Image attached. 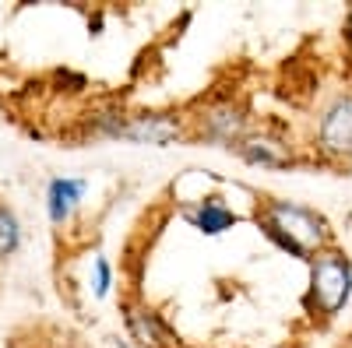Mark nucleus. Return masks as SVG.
<instances>
[{
    "instance_id": "7",
    "label": "nucleus",
    "mask_w": 352,
    "mask_h": 348,
    "mask_svg": "<svg viewBox=\"0 0 352 348\" xmlns=\"http://www.w3.org/2000/svg\"><path fill=\"white\" fill-rule=\"evenodd\" d=\"M127 327L134 334V341L141 348H166V324L152 310H141V306H127Z\"/></svg>"
},
{
    "instance_id": "2",
    "label": "nucleus",
    "mask_w": 352,
    "mask_h": 348,
    "mask_svg": "<svg viewBox=\"0 0 352 348\" xmlns=\"http://www.w3.org/2000/svg\"><path fill=\"white\" fill-rule=\"evenodd\" d=\"M310 292H314V303L320 306L324 316L342 313V306L352 296V264H349V257H342V253H320V257H314Z\"/></svg>"
},
{
    "instance_id": "9",
    "label": "nucleus",
    "mask_w": 352,
    "mask_h": 348,
    "mask_svg": "<svg viewBox=\"0 0 352 348\" xmlns=\"http://www.w3.org/2000/svg\"><path fill=\"white\" fill-rule=\"evenodd\" d=\"M187 222L194 229H201L204 236H219V232L236 225V215H232L229 208H222V205H215V200H204V205H197V208H187Z\"/></svg>"
},
{
    "instance_id": "5",
    "label": "nucleus",
    "mask_w": 352,
    "mask_h": 348,
    "mask_svg": "<svg viewBox=\"0 0 352 348\" xmlns=\"http://www.w3.org/2000/svg\"><path fill=\"white\" fill-rule=\"evenodd\" d=\"M85 190H88V183L85 180H53L50 183V190H46V208H50V218L60 225V222H67L71 215H74V208H78V200L85 197Z\"/></svg>"
},
{
    "instance_id": "8",
    "label": "nucleus",
    "mask_w": 352,
    "mask_h": 348,
    "mask_svg": "<svg viewBox=\"0 0 352 348\" xmlns=\"http://www.w3.org/2000/svg\"><path fill=\"white\" fill-rule=\"evenodd\" d=\"M236 152L250 162V165H268V169H285L292 159L285 152V144L272 141V137H247L236 144Z\"/></svg>"
},
{
    "instance_id": "12",
    "label": "nucleus",
    "mask_w": 352,
    "mask_h": 348,
    "mask_svg": "<svg viewBox=\"0 0 352 348\" xmlns=\"http://www.w3.org/2000/svg\"><path fill=\"white\" fill-rule=\"evenodd\" d=\"M345 32H349V39H352V11H349V25H345Z\"/></svg>"
},
{
    "instance_id": "4",
    "label": "nucleus",
    "mask_w": 352,
    "mask_h": 348,
    "mask_svg": "<svg viewBox=\"0 0 352 348\" xmlns=\"http://www.w3.org/2000/svg\"><path fill=\"white\" fill-rule=\"evenodd\" d=\"M116 134H124L131 141L141 144H169L176 134H180V124L169 120V116H134L131 124H120Z\"/></svg>"
},
{
    "instance_id": "3",
    "label": "nucleus",
    "mask_w": 352,
    "mask_h": 348,
    "mask_svg": "<svg viewBox=\"0 0 352 348\" xmlns=\"http://www.w3.org/2000/svg\"><path fill=\"white\" fill-rule=\"evenodd\" d=\"M317 141L324 152L352 155V95H342L328 106V113L320 116Z\"/></svg>"
},
{
    "instance_id": "6",
    "label": "nucleus",
    "mask_w": 352,
    "mask_h": 348,
    "mask_svg": "<svg viewBox=\"0 0 352 348\" xmlns=\"http://www.w3.org/2000/svg\"><path fill=\"white\" fill-rule=\"evenodd\" d=\"M204 137H212V141H240L243 137V127H247V116L240 109H232V106H215L208 116H204Z\"/></svg>"
},
{
    "instance_id": "11",
    "label": "nucleus",
    "mask_w": 352,
    "mask_h": 348,
    "mask_svg": "<svg viewBox=\"0 0 352 348\" xmlns=\"http://www.w3.org/2000/svg\"><path fill=\"white\" fill-rule=\"evenodd\" d=\"M109 285H113V271H109V260L106 257H99L96 260V296L102 299L106 292H109Z\"/></svg>"
},
{
    "instance_id": "1",
    "label": "nucleus",
    "mask_w": 352,
    "mask_h": 348,
    "mask_svg": "<svg viewBox=\"0 0 352 348\" xmlns=\"http://www.w3.org/2000/svg\"><path fill=\"white\" fill-rule=\"evenodd\" d=\"M257 222L275 246H282L292 257H303V260L310 257L314 246L328 240L324 218H317L310 208L289 205V200H268V208H264V215H257Z\"/></svg>"
},
{
    "instance_id": "10",
    "label": "nucleus",
    "mask_w": 352,
    "mask_h": 348,
    "mask_svg": "<svg viewBox=\"0 0 352 348\" xmlns=\"http://www.w3.org/2000/svg\"><path fill=\"white\" fill-rule=\"evenodd\" d=\"M21 240V229H18V218L8 211V208H0V257H8Z\"/></svg>"
}]
</instances>
